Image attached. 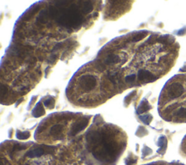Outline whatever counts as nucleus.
I'll return each instance as SVG.
<instances>
[{
	"mask_svg": "<svg viewBox=\"0 0 186 165\" xmlns=\"http://www.w3.org/2000/svg\"><path fill=\"white\" fill-rule=\"evenodd\" d=\"M177 36H184L186 34V26H184V27L181 28L180 29L178 30L175 33Z\"/></svg>",
	"mask_w": 186,
	"mask_h": 165,
	"instance_id": "obj_24",
	"label": "nucleus"
},
{
	"mask_svg": "<svg viewBox=\"0 0 186 165\" xmlns=\"http://www.w3.org/2000/svg\"><path fill=\"white\" fill-rule=\"evenodd\" d=\"M157 145L159 147V149L158 150V153L164 154L166 151V148H167V138H166L165 136H161L160 138H159Z\"/></svg>",
	"mask_w": 186,
	"mask_h": 165,
	"instance_id": "obj_10",
	"label": "nucleus"
},
{
	"mask_svg": "<svg viewBox=\"0 0 186 165\" xmlns=\"http://www.w3.org/2000/svg\"><path fill=\"white\" fill-rule=\"evenodd\" d=\"M108 78L114 84H118V81H119V76H118V73L117 72L108 73Z\"/></svg>",
	"mask_w": 186,
	"mask_h": 165,
	"instance_id": "obj_16",
	"label": "nucleus"
},
{
	"mask_svg": "<svg viewBox=\"0 0 186 165\" xmlns=\"http://www.w3.org/2000/svg\"><path fill=\"white\" fill-rule=\"evenodd\" d=\"M62 130H63V127L61 125H53L50 129V135L57 139H60L62 135Z\"/></svg>",
	"mask_w": 186,
	"mask_h": 165,
	"instance_id": "obj_7",
	"label": "nucleus"
},
{
	"mask_svg": "<svg viewBox=\"0 0 186 165\" xmlns=\"http://www.w3.org/2000/svg\"><path fill=\"white\" fill-rule=\"evenodd\" d=\"M97 84V80L94 76L91 74L83 75L79 79V85L85 92L93 90Z\"/></svg>",
	"mask_w": 186,
	"mask_h": 165,
	"instance_id": "obj_1",
	"label": "nucleus"
},
{
	"mask_svg": "<svg viewBox=\"0 0 186 165\" xmlns=\"http://www.w3.org/2000/svg\"><path fill=\"white\" fill-rule=\"evenodd\" d=\"M135 74H130L128 75V76H126L125 78V81L127 83H132L135 79Z\"/></svg>",
	"mask_w": 186,
	"mask_h": 165,
	"instance_id": "obj_22",
	"label": "nucleus"
},
{
	"mask_svg": "<svg viewBox=\"0 0 186 165\" xmlns=\"http://www.w3.org/2000/svg\"><path fill=\"white\" fill-rule=\"evenodd\" d=\"M48 13H49V16L51 17V18H53V19H57L60 15H59V12L58 10H57V8H55L53 6H50L49 8V11H48Z\"/></svg>",
	"mask_w": 186,
	"mask_h": 165,
	"instance_id": "obj_13",
	"label": "nucleus"
},
{
	"mask_svg": "<svg viewBox=\"0 0 186 165\" xmlns=\"http://www.w3.org/2000/svg\"><path fill=\"white\" fill-rule=\"evenodd\" d=\"M120 61H121V58H120L119 56L117 55L111 54L109 55L106 58L104 63L106 65H113V64L117 63L119 62Z\"/></svg>",
	"mask_w": 186,
	"mask_h": 165,
	"instance_id": "obj_11",
	"label": "nucleus"
},
{
	"mask_svg": "<svg viewBox=\"0 0 186 165\" xmlns=\"http://www.w3.org/2000/svg\"><path fill=\"white\" fill-rule=\"evenodd\" d=\"M55 104V100L51 97H48L47 99H46V100L44 101V105H45V106L47 107V108H49V109H52V108H54Z\"/></svg>",
	"mask_w": 186,
	"mask_h": 165,
	"instance_id": "obj_18",
	"label": "nucleus"
},
{
	"mask_svg": "<svg viewBox=\"0 0 186 165\" xmlns=\"http://www.w3.org/2000/svg\"><path fill=\"white\" fill-rule=\"evenodd\" d=\"M180 71L181 72H186V63L183 66V67H182L180 69Z\"/></svg>",
	"mask_w": 186,
	"mask_h": 165,
	"instance_id": "obj_28",
	"label": "nucleus"
},
{
	"mask_svg": "<svg viewBox=\"0 0 186 165\" xmlns=\"http://www.w3.org/2000/svg\"><path fill=\"white\" fill-rule=\"evenodd\" d=\"M157 42L163 45H171V44L174 43L175 41V38L173 36L169 35V34H166L159 37L157 39Z\"/></svg>",
	"mask_w": 186,
	"mask_h": 165,
	"instance_id": "obj_6",
	"label": "nucleus"
},
{
	"mask_svg": "<svg viewBox=\"0 0 186 165\" xmlns=\"http://www.w3.org/2000/svg\"><path fill=\"white\" fill-rule=\"evenodd\" d=\"M7 93H8V89H7V86L1 84V100H3L4 97L7 96Z\"/></svg>",
	"mask_w": 186,
	"mask_h": 165,
	"instance_id": "obj_21",
	"label": "nucleus"
},
{
	"mask_svg": "<svg viewBox=\"0 0 186 165\" xmlns=\"http://www.w3.org/2000/svg\"><path fill=\"white\" fill-rule=\"evenodd\" d=\"M45 108H44L43 106H42L41 102H39V103H38L37 105H36L35 108L33 109V111H32L33 117L38 118V117H42V116L45 115Z\"/></svg>",
	"mask_w": 186,
	"mask_h": 165,
	"instance_id": "obj_8",
	"label": "nucleus"
},
{
	"mask_svg": "<svg viewBox=\"0 0 186 165\" xmlns=\"http://www.w3.org/2000/svg\"><path fill=\"white\" fill-rule=\"evenodd\" d=\"M147 34H148V32H147V31H140V32L137 33V34L134 36L133 38H132V41H133L134 42H139L140 40H141V39L145 38V37L147 36Z\"/></svg>",
	"mask_w": 186,
	"mask_h": 165,
	"instance_id": "obj_14",
	"label": "nucleus"
},
{
	"mask_svg": "<svg viewBox=\"0 0 186 165\" xmlns=\"http://www.w3.org/2000/svg\"><path fill=\"white\" fill-rule=\"evenodd\" d=\"M45 148H44L40 147V148H37L31 149V151H29L26 156L29 158L33 159V158H37V157H40L41 156L45 154Z\"/></svg>",
	"mask_w": 186,
	"mask_h": 165,
	"instance_id": "obj_5",
	"label": "nucleus"
},
{
	"mask_svg": "<svg viewBox=\"0 0 186 165\" xmlns=\"http://www.w3.org/2000/svg\"><path fill=\"white\" fill-rule=\"evenodd\" d=\"M62 47V43H58V44H57V45H56L54 47V48H53L52 51H56V50H60V49Z\"/></svg>",
	"mask_w": 186,
	"mask_h": 165,
	"instance_id": "obj_26",
	"label": "nucleus"
},
{
	"mask_svg": "<svg viewBox=\"0 0 186 165\" xmlns=\"http://www.w3.org/2000/svg\"><path fill=\"white\" fill-rule=\"evenodd\" d=\"M48 16H49V13L46 10H43L40 12L39 15L37 17V22L40 23V24H45L47 23L48 20Z\"/></svg>",
	"mask_w": 186,
	"mask_h": 165,
	"instance_id": "obj_12",
	"label": "nucleus"
},
{
	"mask_svg": "<svg viewBox=\"0 0 186 165\" xmlns=\"http://www.w3.org/2000/svg\"><path fill=\"white\" fill-rule=\"evenodd\" d=\"M56 59H57V55H51L50 58L48 60V61H49V62H48V63L54 62V61H55Z\"/></svg>",
	"mask_w": 186,
	"mask_h": 165,
	"instance_id": "obj_27",
	"label": "nucleus"
},
{
	"mask_svg": "<svg viewBox=\"0 0 186 165\" xmlns=\"http://www.w3.org/2000/svg\"><path fill=\"white\" fill-rule=\"evenodd\" d=\"M16 137L19 140H26L30 137V133L28 131L21 132L18 130L16 133Z\"/></svg>",
	"mask_w": 186,
	"mask_h": 165,
	"instance_id": "obj_17",
	"label": "nucleus"
},
{
	"mask_svg": "<svg viewBox=\"0 0 186 165\" xmlns=\"http://www.w3.org/2000/svg\"><path fill=\"white\" fill-rule=\"evenodd\" d=\"M140 119H141V121L143 122V123L145 124V125H148L150 123H151V121H152L153 117L151 115V114H146V115L140 116Z\"/></svg>",
	"mask_w": 186,
	"mask_h": 165,
	"instance_id": "obj_19",
	"label": "nucleus"
},
{
	"mask_svg": "<svg viewBox=\"0 0 186 165\" xmlns=\"http://www.w3.org/2000/svg\"><path fill=\"white\" fill-rule=\"evenodd\" d=\"M137 77L140 81H143L145 83H151L155 81L157 79V77L154 74H153L149 71L140 69L137 74Z\"/></svg>",
	"mask_w": 186,
	"mask_h": 165,
	"instance_id": "obj_3",
	"label": "nucleus"
},
{
	"mask_svg": "<svg viewBox=\"0 0 186 165\" xmlns=\"http://www.w3.org/2000/svg\"><path fill=\"white\" fill-rule=\"evenodd\" d=\"M151 108V105L149 104L148 100L146 99H143V100L141 101L140 104L139 105V106L137 107V114H141L143 113L146 112V111H149L150 109Z\"/></svg>",
	"mask_w": 186,
	"mask_h": 165,
	"instance_id": "obj_9",
	"label": "nucleus"
},
{
	"mask_svg": "<svg viewBox=\"0 0 186 165\" xmlns=\"http://www.w3.org/2000/svg\"><path fill=\"white\" fill-rule=\"evenodd\" d=\"M175 165H181V164H175Z\"/></svg>",
	"mask_w": 186,
	"mask_h": 165,
	"instance_id": "obj_29",
	"label": "nucleus"
},
{
	"mask_svg": "<svg viewBox=\"0 0 186 165\" xmlns=\"http://www.w3.org/2000/svg\"><path fill=\"white\" fill-rule=\"evenodd\" d=\"M175 115L179 118H186V108H180L177 111Z\"/></svg>",
	"mask_w": 186,
	"mask_h": 165,
	"instance_id": "obj_20",
	"label": "nucleus"
},
{
	"mask_svg": "<svg viewBox=\"0 0 186 165\" xmlns=\"http://www.w3.org/2000/svg\"><path fill=\"white\" fill-rule=\"evenodd\" d=\"M93 9V5L92 4L91 1H85V4H84L82 7V12L84 14L90 13V12H92Z\"/></svg>",
	"mask_w": 186,
	"mask_h": 165,
	"instance_id": "obj_15",
	"label": "nucleus"
},
{
	"mask_svg": "<svg viewBox=\"0 0 186 165\" xmlns=\"http://www.w3.org/2000/svg\"><path fill=\"white\" fill-rule=\"evenodd\" d=\"M89 123V119H82L81 120L78 121L76 124L73 125V127H71V130L70 131V135L71 136L76 135V134H78L79 133H80L81 131L84 130L86 128Z\"/></svg>",
	"mask_w": 186,
	"mask_h": 165,
	"instance_id": "obj_4",
	"label": "nucleus"
},
{
	"mask_svg": "<svg viewBox=\"0 0 186 165\" xmlns=\"http://www.w3.org/2000/svg\"><path fill=\"white\" fill-rule=\"evenodd\" d=\"M184 87L179 82H174L169 85L167 89L168 97L172 100L178 98L183 94Z\"/></svg>",
	"mask_w": 186,
	"mask_h": 165,
	"instance_id": "obj_2",
	"label": "nucleus"
},
{
	"mask_svg": "<svg viewBox=\"0 0 186 165\" xmlns=\"http://www.w3.org/2000/svg\"><path fill=\"white\" fill-rule=\"evenodd\" d=\"M55 3H56L55 6L56 7H58L59 8H62L64 6H65L67 4V3H69V1H55Z\"/></svg>",
	"mask_w": 186,
	"mask_h": 165,
	"instance_id": "obj_23",
	"label": "nucleus"
},
{
	"mask_svg": "<svg viewBox=\"0 0 186 165\" xmlns=\"http://www.w3.org/2000/svg\"><path fill=\"white\" fill-rule=\"evenodd\" d=\"M143 155L144 156H147V155H148V154H150V153H151V152H152V151L151 150V149L149 148H148V147H145L144 149H143Z\"/></svg>",
	"mask_w": 186,
	"mask_h": 165,
	"instance_id": "obj_25",
	"label": "nucleus"
}]
</instances>
